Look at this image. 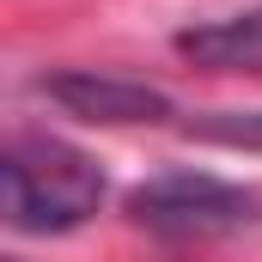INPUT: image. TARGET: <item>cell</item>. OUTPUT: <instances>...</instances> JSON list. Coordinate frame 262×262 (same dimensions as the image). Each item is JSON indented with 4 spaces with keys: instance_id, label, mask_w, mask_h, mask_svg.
I'll return each instance as SVG.
<instances>
[{
    "instance_id": "obj_1",
    "label": "cell",
    "mask_w": 262,
    "mask_h": 262,
    "mask_svg": "<svg viewBox=\"0 0 262 262\" xmlns=\"http://www.w3.org/2000/svg\"><path fill=\"white\" fill-rule=\"evenodd\" d=\"M0 189H6V226L31 238H55L85 226L104 207V165L61 134L18 128L0 152Z\"/></svg>"
},
{
    "instance_id": "obj_2",
    "label": "cell",
    "mask_w": 262,
    "mask_h": 262,
    "mask_svg": "<svg viewBox=\"0 0 262 262\" xmlns=\"http://www.w3.org/2000/svg\"><path fill=\"white\" fill-rule=\"evenodd\" d=\"M128 213L134 226H146L159 238H226L256 220V195L226 177H207V171H171V177L140 183L128 195Z\"/></svg>"
},
{
    "instance_id": "obj_3",
    "label": "cell",
    "mask_w": 262,
    "mask_h": 262,
    "mask_svg": "<svg viewBox=\"0 0 262 262\" xmlns=\"http://www.w3.org/2000/svg\"><path fill=\"white\" fill-rule=\"evenodd\" d=\"M43 98H55L67 116H85V122H159L171 116V98L140 85V79H122V73H49L37 79Z\"/></svg>"
},
{
    "instance_id": "obj_4",
    "label": "cell",
    "mask_w": 262,
    "mask_h": 262,
    "mask_svg": "<svg viewBox=\"0 0 262 262\" xmlns=\"http://www.w3.org/2000/svg\"><path fill=\"white\" fill-rule=\"evenodd\" d=\"M183 55L213 67H238V61H262V6L238 12V18H213L201 31H183Z\"/></svg>"
},
{
    "instance_id": "obj_5",
    "label": "cell",
    "mask_w": 262,
    "mask_h": 262,
    "mask_svg": "<svg viewBox=\"0 0 262 262\" xmlns=\"http://www.w3.org/2000/svg\"><path fill=\"white\" fill-rule=\"evenodd\" d=\"M195 134L232 140V146H262V110H220V116H201Z\"/></svg>"
}]
</instances>
